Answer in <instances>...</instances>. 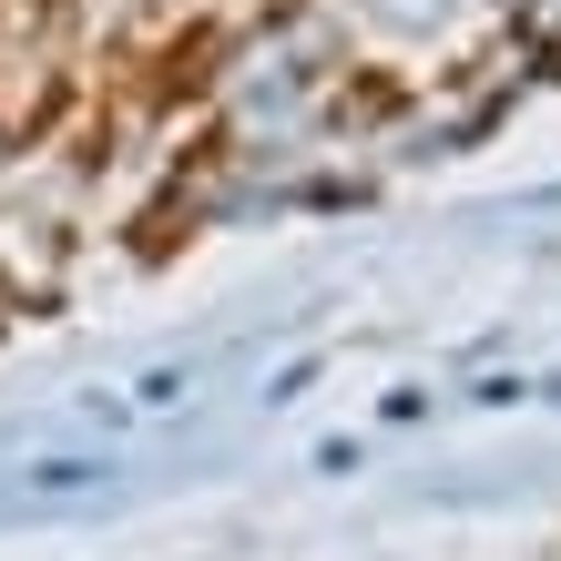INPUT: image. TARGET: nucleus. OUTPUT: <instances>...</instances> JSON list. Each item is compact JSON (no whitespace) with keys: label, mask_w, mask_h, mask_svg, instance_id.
Returning <instances> with one entry per match:
<instances>
[{"label":"nucleus","mask_w":561,"mask_h":561,"mask_svg":"<svg viewBox=\"0 0 561 561\" xmlns=\"http://www.w3.org/2000/svg\"><path fill=\"white\" fill-rule=\"evenodd\" d=\"M0 184H11V144H0Z\"/></svg>","instance_id":"f03ea898"},{"label":"nucleus","mask_w":561,"mask_h":561,"mask_svg":"<svg viewBox=\"0 0 561 561\" xmlns=\"http://www.w3.org/2000/svg\"><path fill=\"white\" fill-rule=\"evenodd\" d=\"M337 31H378V42H428L449 21V0H327Z\"/></svg>","instance_id":"f257e3e1"}]
</instances>
